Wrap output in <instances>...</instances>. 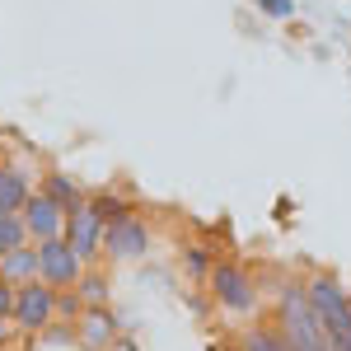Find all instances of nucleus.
<instances>
[{"label": "nucleus", "mask_w": 351, "mask_h": 351, "mask_svg": "<svg viewBox=\"0 0 351 351\" xmlns=\"http://www.w3.org/2000/svg\"><path fill=\"white\" fill-rule=\"evenodd\" d=\"M300 281H304L309 309H314V319L328 337V351H351V291L332 271H309Z\"/></svg>", "instance_id": "f257e3e1"}, {"label": "nucleus", "mask_w": 351, "mask_h": 351, "mask_svg": "<svg viewBox=\"0 0 351 351\" xmlns=\"http://www.w3.org/2000/svg\"><path fill=\"white\" fill-rule=\"evenodd\" d=\"M271 324H276V332L286 337L291 351H328V337L319 328V319H314V309H309V295H304V281H286L276 291Z\"/></svg>", "instance_id": "f03ea898"}, {"label": "nucleus", "mask_w": 351, "mask_h": 351, "mask_svg": "<svg viewBox=\"0 0 351 351\" xmlns=\"http://www.w3.org/2000/svg\"><path fill=\"white\" fill-rule=\"evenodd\" d=\"M206 286H211V300H216L225 314H239V319H253L258 314V276L248 271V263L239 258H216L211 271H206Z\"/></svg>", "instance_id": "7ed1b4c3"}, {"label": "nucleus", "mask_w": 351, "mask_h": 351, "mask_svg": "<svg viewBox=\"0 0 351 351\" xmlns=\"http://www.w3.org/2000/svg\"><path fill=\"white\" fill-rule=\"evenodd\" d=\"M150 220L141 216V211H122L117 220L104 225V267H122V263H136V258H145L150 253Z\"/></svg>", "instance_id": "20e7f679"}, {"label": "nucleus", "mask_w": 351, "mask_h": 351, "mask_svg": "<svg viewBox=\"0 0 351 351\" xmlns=\"http://www.w3.org/2000/svg\"><path fill=\"white\" fill-rule=\"evenodd\" d=\"M56 319V291L47 281H24V286H14V309H10V328H19V332H43V328Z\"/></svg>", "instance_id": "39448f33"}, {"label": "nucleus", "mask_w": 351, "mask_h": 351, "mask_svg": "<svg viewBox=\"0 0 351 351\" xmlns=\"http://www.w3.org/2000/svg\"><path fill=\"white\" fill-rule=\"evenodd\" d=\"M61 239L75 248V258H80L84 267H99V263H104V220H99V211H94L89 202L75 206V211H66Z\"/></svg>", "instance_id": "423d86ee"}, {"label": "nucleus", "mask_w": 351, "mask_h": 351, "mask_svg": "<svg viewBox=\"0 0 351 351\" xmlns=\"http://www.w3.org/2000/svg\"><path fill=\"white\" fill-rule=\"evenodd\" d=\"M84 263L75 258V248L66 239H47L38 243V281H47L52 291H66V286H75L80 281Z\"/></svg>", "instance_id": "0eeeda50"}, {"label": "nucleus", "mask_w": 351, "mask_h": 351, "mask_svg": "<svg viewBox=\"0 0 351 351\" xmlns=\"http://www.w3.org/2000/svg\"><path fill=\"white\" fill-rule=\"evenodd\" d=\"M19 220H24V234H28V243L61 239V230H66V211L56 206V202L47 197V192H38V188H33V197L24 202Z\"/></svg>", "instance_id": "6e6552de"}, {"label": "nucleus", "mask_w": 351, "mask_h": 351, "mask_svg": "<svg viewBox=\"0 0 351 351\" xmlns=\"http://www.w3.org/2000/svg\"><path fill=\"white\" fill-rule=\"evenodd\" d=\"M117 332H122V319L112 314V304H84L80 319H75V347L104 351Z\"/></svg>", "instance_id": "1a4fd4ad"}, {"label": "nucleus", "mask_w": 351, "mask_h": 351, "mask_svg": "<svg viewBox=\"0 0 351 351\" xmlns=\"http://www.w3.org/2000/svg\"><path fill=\"white\" fill-rule=\"evenodd\" d=\"M33 188H38V178H28L24 164L5 160L0 164V216H19L24 202L33 197Z\"/></svg>", "instance_id": "9d476101"}, {"label": "nucleus", "mask_w": 351, "mask_h": 351, "mask_svg": "<svg viewBox=\"0 0 351 351\" xmlns=\"http://www.w3.org/2000/svg\"><path fill=\"white\" fill-rule=\"evenodd\" d=\"M38 192H47L61 211H75V206H84L89 202V188H80L71 173H61V169H47L43 178H38Z\"/></svg>", "instance_id": "9b49d317"}, {"label": "nucleus", "mask_w": 351, "mask_h": 351, "mask_svg": "<svg viewBox=\"0 0 351 351\" xmlns=\"http://www.w3.org/2000/svg\"><path fill=\"white\" fill-rule=\"evenodd\" d=\"M0 281L5 286H24V281H38V243H19L0 258Z\"/></svg>", "instance_id": "f8f14e48"}, {"label": "nucleus", "mask_w": 351, "mask_h": 351, "mask_svg": "<svg viewBox=\"0 0 351 351\" xmlns=\"http://www.w3.org/2000/svg\"><path fill=\"white\" fill-rule=\"evenodd\" d=\"M216 258L220 253L211 248V239H192V243H183V253H178V267H183L188 281H202V286H206V271H211Z\"/></svg>", "instance_id": "ddd939ff"}, {"label": "nucleus", "mask_w": 351, "mask_h": 351, "mask_svg": "<svg viewBox=\"0 0 351 351\" xmlns=\"http://www.w3.org/2000/svg\"><path fill=\"white\" fill-rule=\"evenodd\" d=\"M234 351H291V347H286V337L276 332L271 319H258V324H248V332L239 337Z\"/></svg>", "instance_id": "4468645a"}, {"label": "nucleus", "mask_w": 351, "mask_h": 351, "mask_svg": "<svg viewBox=\"0 0 351 351\" xmlns=\"http://www.w3.org/2000/svg\"><path fill=\"white\" fill-rule=\"evenodd\" d=\"M75 291H80L84 304H108V300H112L108 271H104V267H84V271H80V281H75Z\"/></svg>", "instance_id": "2eb2a0df"}, {"label": "nucleus", "mask_w": 351, "mask_h": 351, "mask_svg": "<svg viewBox=\"0 0 351 351\" xmlns=\"http://www.w3.org/2000/svg\"><path fill=\"white\" fill-rule=\"evenodd\" d=\"M89 206H94V211H99V220H104V225H108V220H117L122 216V211H132V202H127V197H117V192H89Z\"/></svg>", "instance_id": "dca6fc26"}, {"label": "nucleus", "mask_w": 351, "mask_h": 351, "mask_svg": "<svg viewBox=\"0 0 351 351\" xmlns=\"http://www.w3.org/2000/svg\"><path fill=\"white\" fill-rule=\"evenodd\" d=\"M19 243H28L24 220H19V216H0V258H5L10 248H19Z\"/></svg>", "instance_id": "f3484780"}, {"label": "nucleus", "mask_w": 351, "mask_h": 351, "mask_svg": "<svg viewBox=\"0 0 351 351\" xmlns=\"http://www.w3.org/2000/svg\"><path fill=\"white\" fill-rule=\"evenodd\" d=\"M80 309H84V300L75 286H66V291H56V319H66V324H75L80 319Z\"/></svg>", "instance_id": "a211bd4d"}, {"label": "nucleus", "mask_w": 351, "mask_h": 351, "mask_svg": "<svg viewBox=\"0 0 351 351\" xmlns=\"http://www.w3.org/2000/svg\"><path fill=\"white\" fill-rule=\"evenodd\" d=\"M43 342H47V347H75V324L52 319V324L43 328Z\"/></svg>", "instance_id": "6ab92c4d"}, {"label": "nucleus", "mask_w": 351, "mask_h": 351, "mask_svg": "<svg viewBox=\"0 0 351 351\" xmlns=\"http://www.w3.org/2000/svg\"><path fill=\"white\" fill-rule=\"evenodd\" d=\"M263 19H295V0H253Z\"/></svg>", "instance_id": "aec40b11"}, {"label": "nucleus", "mask_w": 351, "mask_h": 351, "mask_svg": "<svg viewBox=\"0 0 351 351\" xmlns=\"http://www.w3.org/2000/svg\"><path fill=\"white\" fill-rule=\"evenodd\" d=\"M104 351H141V342H136V332H117Z\"/></svg>", "instance_id": "412c9836"}, {"label": "nucleus", "mask_w": 351, "mask_h": 351, "mask_svg": "<svg viewBox=\"0 0 351 351\" xmlns=\"http://www.w3.org/2000/svg\"><path fill=\"white\" fill-rule=\"evenodd\" d=\"M10 309H14V286L0 281V324H10Z\"/></svg>", "instance_id": "4be33fe9"}, {"label": "nucleus", "mask_w": 351, "mask_h": 351, "mask_svg": "<svg viewBox=\"0 0 351 351\" xmlns=\"http://www.w3.org/2000/svg\"><path fill=\"white\" fill-rule=\"evenodd\" d=\"M5 332H10V324H0V351H5V342H10V337H5Z\"/></svg>", "instance_id": "5701e85b"}, {"label": "nucleus", "mask_w": 351, "mask_h": 351, "mask_svg": "<svg viewBox=\"0 0 351 351\" xmlns=\"http://www.w3.org/2000/svg\"><path fill=\"white\" fill-rule=\"evenodd\" d=\"M211 351H234V347H211Z\"/></svg>", "instance_id": "b1692460"}, {"label": "nucleus", "mask_w": 351, "mask_h": 351, "mask_svg": "<svg viewBox=\"0 0 351 351\" xmlns=\"http://www.w3.org/2000/svg\"><path fill=\"white\" fill-rule=\"evenodd\" d=\"M5 160H10V155H5V150H0V164H5Z\"/></svg>", "instance_id": "393cba45"}]
</instances>
